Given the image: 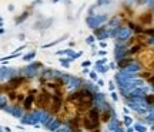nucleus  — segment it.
Wrapping results in <instances>:
<instances>
[{
    "label": "nucleus",
    "instance_id": "f257e3e1",
    "mask_svg": "<svg viewBox=\"0 0 154 132\" xmlns=\"http://www.w3.org/2000/svg\"><path fill=\"white\" fill-rule=\"evenodd\" d=\"M69 99L77 107L79 115H84L87 111H90L93 108L94 95L90 89L82 88V89H77L76 92H73L72 95L69 97Z\"/></svg>",
    "mask_w": 154,
    "mask_h": 132
},
{
    "label": "nucleus",
    "instance_id": "f03ea898",
    "mask_svg": "<svg viewBox=\"0 0 154 132\" xmlns=\"http://www.w3.org/2000/svg\"><path fill=\"white\" fill-rule=\"evenodd\" d=\"M100 110L93 107L90 111H87L84 115H83V128L87 129L88 132L96 131L100 127Z\"/></svg>",
    "mask_w": 154,
    "mask_h": 132
},
{
    "label": "nucleus",
    "instance_id": "7ed1b4c3",
    "mask_svg": "<svg viewBox=\"0 0 154 132\" xmlns=\"http://www.w3.org/2000/svg\"><path fill=\"white\" fill-rule=\"evenodd\" d=\"M137 63L143 67V70L154 71V50L143 48L137 54Z\"/></svg>",
    "mask_w": 154,
    "mask_h": 132
},
{
    "label": "nucleus",
    "instance_id": "20e7f679",
    "mask_svg": "<svg viewBox=\"0 0 154 132\" xmlns=\"http://www.w3.org/2000/svg\"><path fill=\"white\" fill-rule=\"evenodd\" d=\"M111 118V111L110 110H101L100 111V121L101 122H109Z\"/></svg>",
    "mask_w": 154,
    "mask_h": 132
},
{
    "label": "nucleus",
    "instance_id": "39448f33",
    "mask_svg": "<svg viewBox=\"0 0 154 132\" xmlns=\"http://www.w3.org/2000/svg\"><path fill=\"white\" fill-rule=\"evenodd\" d=\"M146 102L149 105H154V94H149V95L146 97Z\"/></svg>",
    "mask_w": 154,
    "mask_h": 132
}]
</instances>
